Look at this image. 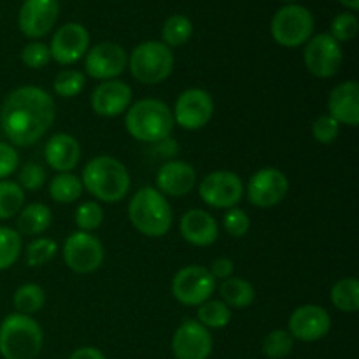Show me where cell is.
<instances>
[{"instance_id": "37", "label": "cell", "mask_w": 359, "mask_h": 359, "mask_svg": "<svg viewBox=\"0 0 359 359\" xmlns=\"http://www.w3.org/2000/svg\"><path fill=\"white\" fill-rule=\"evenodd\" d=\"M359 32V21L356 14L349 13V11H344V13H339L332 20V27H330L328 34L335 39L337 42H349L353 39H356Z\"/></svg>"}, {"instance_id": "47", "label": "cell", "mask_w": 359, "mask_h": 359, "mask_svg": "<svg viewBox=\"0 0 359 359\" xmlns=\"http://www.w3.org/2000/svg\"><path fill=\"white\" fill-rule=\"evenodd\" d=\"M283 2H286V4H297V0H283Z\"/></svg>"}, {"instance_id": "20", "label": "cell", "mask_w": 359, "mask_h": 359, "mask_svg": "<svg viewBox=\"0 0 359 359\" xmlns=\"http://www.w3.org/2000/svg\"><path fill=\"white\" fill-rule=\"evenodd\" d=\"M196 184V170L191 163L182 160H167L156 172V189L165 196L189 195Z\"/></svg>"}, {"instance_id": "41", "label": "cell", "mask_w": 359, "mask_h": 359, "mask_svg": "<svg viewBox=\"0 0 359 359\" xmlns=\"http://www.w3.org/2000/svg\"><path fill=\"white\" fill-rule=\"evenodd\" d=\"M340 135V125L330 114H323L312 123V137L319 144H333Z\"/></svg>"}, {"instance_id": "10", "label": "cell", "mask_w": 359, "mask_h": 359, "mask_svg": "<svg viewBox=\"0 0 359 359\" xmlns=\"http://www.w3.org/2000/svg\"><path fill=\"white\" fill-rule=\"evenodd\" d=\"M198 195L205 205L214 209H233L245 195L241 175L231 170H214L198 184Z\"/></svg>"}, {"instance_id": "42", "label": "cell", "mask_w": 359, "mask_h": 359, "mask_svg": "<svg viewBox=\"0 0 359 359\" xmlns=\"http://www.w3.org/2000/svg\"><path fill=\"white\" fill-rule=\"evenodd\" d=\"M20 167V154L16 147L9 142L0 140V181L9 179Z\"/></svg>"}, {"instance_id": "8", "label": "cell", "mask_w": 359, "mask_h": 359, "mask_svg": "<svg viewBox=\"0 0 359 359\" xmlns=\"http://www.w3.org/2000/svg\"><path fill=\"white\" fill-rule=\"evenodd\" d=\"M217 290V280L209 269L202 265L182 266L172 279V297L186 307H200L212 298Z\"/></svg>"}, {"instance_id": "1", "label": "cell", "mask_w": 359, "mask_h": 359, "mask_svg": "<svg viewBox=\"0 0 359 359\" xmlns=\"http://www.w3.org/2000/svg\"><path fill=\"white\" fill-rule=\"evenodd\" d=\"M56 118L51 95L39 86H20L0 105V128L9 144L28 147L48 133Z\"/></svg>"}, {"instance_id": "30", "label": "cell", "mask_w": 359, "mask_h": 359, "mask_svg": "<svg viewBox=\"0 0 359 359\" xmlns=\"http://www.w3.org/2000/svg\"><path fill=\"white\" fill-rule=\"evenodd\" d=\"M196 321L207 330H221L230 325L231 309L221 300H207L198 307Z\"/></svg>"}, {"instance_id": "4", "label": "cell", "mask_w": 359, "mask_h": 359, "mask_svg": "<svg viewBox=\"0 0 359 359\" xmlns=\"http://www.w3.org/2000/svg\"><path fill=\"white\" fill-rule=\"evenodd\" d=\"M126 132L132 139L144 144H154L172 135L174 116L172 109L158 98L137 100L125 112Z\"/></svg>"}, {"instance_id": "44", "label": "cell", "mask_w": 359, "mask_h": 359, "mask_svg": "<svg viewBox=\"0 0 359 359\" xmlns=\"http://www.w3.org/2000/svg\"><path fill=\"white\" fill-rule=\"evenodd\" d=\"M149 146L153 151H158V156L160 158H172L179 151V144L175 142L172 137H167V139L163 140H158V142L149 144ZM172 160H174V158H172Z\"/></svg>"}, {"instance_id": "24", "label": "cell", "mask_w": 359, "mask_h": 359, "mask_svg": "<svg viewBox=\"0 0 359 359\" xmlns=\"http://www.w3.org/2000/svg\"><path fill=\"white\" fill-rule=\"evenodd\" d=\"M53 214L46 203L35 202L30 205H25L18 214L16 231L27 237H39L51 226Z\"/></svg>"}, {"instance_id": "22", "label": "cell", "mask_w": 359, "mask_h": 359, "mask_svg": "<svg viewBox=\"0 0 359 359\" xmlns=\"http://www.w3.org/2000/svg\"><path fill=\"white\" fill-rule=\"evenodd\" d=\"M328 114L340 126H358L359 123V84L349 79L337 84L328 95Z\"/></svg>"}, {"instance_id": "16", "label": "cell", "mask_w": 359, "mask_h": 359, "mask_svg": "<svg viewBox=\"0 0 359 359\" xmlns=\"http://www.w3.org/2000/svg\"><path fill=\"white\" fill-rule=\"evenodd\" d=\"M60 16L58 0H25L18 13V28L32 41L51 34Z\"/></svg>"}, {"instance_id": "39", "label": "cell", "mask_w": 359, "mask_h": 359, "mask_svg": "<svg viewBox=\"0 0 359 359\" xmlns=\"http://www.w3.org/2000/svg\"><path fill=\"white\" fill-rule=\"evenodd\" d=\"M21 62H23L28 69H44V67L51 62L49 46L41 41H30L23 49H21Z\"/></svg>"}, {"instance_id": "32", "label": "cell", "mask_w": 359, "mask_h": 359, "mask_svg": "<svg viewBox=\"0 0 359 359\" xmlns=\"http://www.w3.org/2000/svg\"><path fill=\"white\" fill-rule=\"evenodd\" d=\"M23 238L14 228L0 226V272L11 269L20 259Z\"/></svg>"}, {"instance_id": "2", "label": "cell", "mask_w": 359, "mask_h": 359, "mask_svg": "<svg viewBox=\"0 0 359 359\" xmlns=\"http://www.w3.org/2000/svg\"><path fill=\"white\" fill-rule=\"evenodd\" d=\"M81 182L97 202L105 203L121 202L132 186L130 172L125 163L109 154H100L88 161L81 174Z\"/></svg>"}, {"instance_id": "15", "label": "cell", "mask_w": 359, "mask_h": 359, "mask_svg": "<svg viewBox=\"0 0 359 359\" xmlns=\"http://www.w3.org/2000/svg\"><path fill=\"white\" fill-rule=\"evenodd\" d=\"M90 41V32L84 25L74 21L62 25L51 37L49 44L51 60L63 67L74 65L86 56Z\"/></svg>"}, {"instance_id": "46", "label": "cell", "mask_w": 359, "mask_h": 359, "mask_svg": "<svg viewBox=\"0 0 359 359\" xmlns=\"http://www.w3.org/2000/svg\"><path fill=\"white\" fill-rule=\"evenodd\" d=\"M349 13H356L359 11V0H339Z\"/></svg>"}, {"instance_id": "23", "label": "cell", "mask_w": 359, "mask_h": 359, "mask_svg": "<svg viewBox=\"0 0 359 359\" xmlns=\"http://www.w3.org/2000/svg\"><path fill=\"white\" fill-rule=\"evenodd\" d=\"M44 158L48 167L58 174L72 172L81 161V144L70 133H55L44 146Z\"/></svg>"}, {"instance_id": "29", "label": "cell", "mask_w": 359, "mask_h": 359, "mask_svg": "<svg viewBox=\"0 0 359 359\" xmlns=\"http://www.w3.org/2000/svg\"><path fill=\"white\" fill-rule=\"evenodd\" d=\"M46 304V293L39 284L27 283L21 284L13 297V305L16 309L18 314L32 316L37 314Z\"/></svg>"}, {"instance_id": "43", "label": "cell", "mask_w": 359, "mask_h": 359, "mask_svg": "<svg viewBox=\"0 0 359 359\" xmlns=\"http://www.w3.org/2000/svg\"><path fill=\"white\" fill-rule=\"evenodd\" d=\"M233 270H235V265L233 262H231L230 258H226V256H221V258H216L212 263H210V269L209 272L212 273V277L216 280H224L228 279V277L233 276Z\"/></svg>"}, {"instance_id": "3", "label": "cell", "mask_w": 359, "mask_h": 359, "mask_svg": "<svg viewBox=\"0 0 359 359\" xmlns=\"http://www.w3.org/2000/svg\"><path fill=\"white\" fill-rule=\"evenodd\" d=\"M128 219L140 235L160 238L170 231L174 224V210L167 196L153 186H146L130 198Z\"/></svg>"}, {"instance_id": "28", "label": "cell", "mask_w": 359, "mask_h": 359, "mask_svg": "<svg viewBox=\"0 0 359 359\" xmlns=\"http://www.w3.org/2000/svg\"><path fill=\"white\" fill-rule=\"evenodd\" d=\"M193 37V21L186 14H172L161 27V42L168 48L184 46Z\"/></svg>"}, {"instance_id": "25", "label": "cell", "mask_w": 359, "mask_h": 359, "mask_svg": "<svg viewBox=\"0 0 359 359\" xmlns=\"http://www.w3.org/2000/svg\"><path fill=\"white\" fill-rule=\"evenodd\" d=\"M219 294L223 304H226L230 309H237V311L248 309L256 298L255 286L249 280L233 276L219 284Z\"/></svg>"}, {"instance_id": "38", "label": "cell", "mask_w": 359, "mask_h": 359, "mask_svg": "<svg viewBox=\"0 0 359 359\" xmlns=\"http://www.w3.org/2000/svg\"><path fill=\"white\" fill-rule=\"evenodd\" d=\"M46 168L37 161H28L21 167L16 182L23 191H37L46 184Z\"/></svg>"}, {"instance_id": "26", "label": "cell", "mask_w": 359, "mask_h": 359, "mask_svg": "<svg viewBox=\"0 0 359 359\" xmlns=\"http://www.w3.org/2000/svg\"><path fill=\"white\" fill-rule=\"evenodd\" d=\"M330 300L333 307L346 314L359 311V280L356 277H344L333 284L330 291Z\"/></svg>"}, {"instance_id": "14", "label": "cell", "mask_w": 359, "mask_h": 359, "mask_svg": "<svg viewBox=\"0 0 359 359\" xmlns=\"http://www.w3.org/2000/svg\"><path fill=\"white\" fill-rule=\"evenodd\" d=\"M128 67V53L116 42L104 41L88 49L84 56V70L97 81L118 79Z\"/></svg>"}, {"instance_id": "9", "label": "cell", "mask_w": 359, "mask_h": 359, "mask_svg": "<svg viewBox=\"0 0 359 359\" xmlns=\"http://www.w3.org/2000/svg\"><path fill=\"white\" fill-rule=\"evenodd\" d=\"M62 255L65 265L79 276L97 272L105 258L102 242L93 233L81 230L74 231L65 238Z\"/></svg>"}, {"instance_id": "48", "label": "cell", "mask_w": 359, "mask_h": 359, "mask_svg": "<svg viewBox=\"0 0 359 359\" xmlns=\"http://www.w3.org/2000/svg\"><path fill=\"white\" fill-rule=\"evenodd\" d=\"M0 20H2V14H0Z\"/></svg>"}, {"instance_id": "19", "label": "cell", "mask_w": 359, "mask_h": 359, "mask_svg": "<svg viewBox=\"0 0 359 359\" xmlns=\"http://www.w3.org/2000/svg\"><path fill=\"white\" fill-rule=\"evenodd\" d=\"M132 88L119 79L102 81L90 98L91 109L100 118H118L132 105Z\"/></svg>"}, {"instance_id": "27", "label": "cell", "mask_w": 359, "mask_h": 359, "mask_svg": "<svg viewBox=\"0 0 359 359\" xmlns=\"http://www.w3.org/2000/svg\"><path fill=\"white\" fill-rule=\"evenodd\" d=\"M83 182L79 175L72 172H63V174L55 175L49 182V196L56 203H74L83 195Z\"/></svg>"}, {"instance_id": "17", "label": "cell", "mask_w": 359, "mask_h": 359, "mask_svg": "<svg viewBox=\"0 0 359 359\" xmlns=\"http://www.w3.org/2000/svg\"><path fill=\"white\" fill-rule=\"evenodd\" d=\"M212 347L210 330L196 319H184L172 337V354L175 359H209Z\"/></svg>"}, {"instance_id": "35", "label": "cell", "mask_w": 359, "mask_h": 359, "mask_svg": "<svg viewBox=\"0 0 359 359\" xmlns=\"http://www.w3.org/2000/svg\"><path fill=\"white\" fill-rule=\"evenodd\" d=\"M294 340L287 330H272L263 340V353L269 359H284L293 353Z\"/></svg>"}, {"instance_id": "7", "label": "cell", "mask_w": 359, "mask_h": 359, "mask_svg": "<svg viewBox=\"0 0 359 359\" xmlns=\"http://www.w3.org/2000/svg\"><path fill=\"white\" fill-rule=\"evenodd\" d=\"M314 14L300 4H286L270 21V35L283 48H302L314 35Z\"/></svg>"}, {"instance_id": "31", "label": "cell", "mask_w": 359, "mask_h": 359, "mask_svg": "<svg viewBox=\"0 0 359 359\" xmlns=\"http://www.w3.org/2000/svg\"><path fill=\"white\" fill-rule=\"evenodd\" d=\"M25 207V191L16 181H0V221L18 216Z\"/></svg>"}, {"instance_id": "5", "label": "cell", "mask_w": 359, "mask_h": 359, "mask_svg": "<svg viewBox=\"0 0 359 359\" xmlns=\"http://www.w3.org/2000/svg\"><path fill=\"white\" fill-rule=\"evenodd\" d=\"M44 346L41 325L32 316L7 314L0 323V356L4 359H35Z\"/></svg>"}, {"instance_id": "6", "label": "cell", "mask_w": 359, "mask_h": 359, "mask_svg": "<svg viewBox=\"0 0 359 359\" xmlns=\"http://www.w3.org/2000/svg\"><path fill=\"white\" fill-rule=\"evenodd\" d=\"M175 56L161 41H144L128 55V69L135 81L142 84H160L170 77Z\"/></svg>"}, {"instance_id": "36", "label": "cell", "mask_w": 359, "mask_h": 359, "mask_svg": "<svg viewBox=\"0 0 359 359\" xmlns=\"http://www.w3.org/2000/svg\"><path fill=\"white\" fill-rule=\"evenodd\" d=\"M104 207L100 205V202L97 200H88V202H83L76 209V214H74V219H76L77 228L81 231H95L97 228H100V224L104 223Z\"/></svg>"}, {"instance_id": "12", "label": "cell", "mask_w": 359, "mask_h": 359, "mask_svg": "<svg viewBox=\"0 0 359 359\" xmlns=\"http://www.w3.org/2000/svg\"><path fill=\"white\" fill-rule=\"evenodd\" d=\"M245 193L251 205L258 209H272L290 193V179L279 168L263 167L249 177Z\"/></svg>"}, {"instance_id": "18", "label": "cell", "mask_w": 359, "mask_h": 359, "mask_svg": "<svg viewBox=\"0 0 359 359\" xmlns=\"http://www.w3.org/2000/svg\"><path fill=\"white\" fill-rule=\"evenodd\" d=\"M332 330V318L321 305H300L293 311L287 321V332L293 340L300 342H318L325 339Z\"/></svg>"}, {"instance_id": "40", "label": "cell", "mask_w": 359, "mask_h": 359, "mask_svg": "<svg viewBox=\"0 0 359 359\" xmlns=\"http://www.w3.org/2000/svg\"><path fill=\"white\" fill-rule=\"evenodd\" d=\"M223 228L226 230L228 235L235 238L244 237L245 233L251 228V219H249L248 212L238 207H233V209H228L223 216Z\"/></svg>"}, {"instance_id": "13", "label": "cell", "mask_w": 359, "mask_h": 359, "mask_svg": "<svg viewBox=\"0 0 359 359\" xmlns=\"http://www.w3.org/2000/svg\"><path fill=\"white\" fill-rule=\"evenodd\" d=\"M212 114L214 100L209 91L202 88H188L182 91L172 109L175 125L188 132H196L209 125Z\"/></svg>"}, {"instance_id": "45", "label": "cell", "mask_w": 359, "mask_h": 359, "mask_svg": "<svg viewBox=\"0 0 359 359\" xmlns=\"http://www.w3.org/2000/svg\"><path fill=\"white\" fill-rule=\"evenodd\" d=\"M69 359H107V358H105L104 353H102L100 349H97V347L86 346L74 351Z\"/></svg>"}, {"instance_id": "33", "label": "cell", "mask_w": 359, "mask_h": 359, "mask_svg": "<svg viewBox=\"0 0 359 359\" xmlns=\"http://www.w3.org/2000/svg\"><path fill=\"white\" fill-rule=\"evenodd\" d=\"M86 86V74L76 69H63L53 81V91L62 98H74Z\"/></svg>"}, {"instance_id": "11", "label": "cell", "mask_w": 359, "mask_h": 359, "mask_svg": "<svg viewBox=\"0 0 359 359\" xmlns=\"http://www.w3.org/2000/svg\"><path fill=\"white\" fill-rule=\"evenodd\" d=\"M342 44L330 34L312 35L304 46V63L309 72L318 79H330L337 76L342 67Z\"/></svg>"}, {"instance_id": "34", "label": "cell", "mask_w": 359, "mask_h": 359, "mask_svg": "<svg viewBox=\"0 0 359 359\" xmlns=\"http://www.w3.org/2000/svg\"><path fill=\"white\" fill-rule=\"evenodd\" d=\"M58 252V244L48 237H35L25 251V259L27 265L35 269V266H44L51 262Z\"/></svg>"}, {"instance_id": "21", "label": "cell", "mask_w": 359, "mask_h": 359, "mask_svg": "<svg viewBox=\"0 0 359 359\" xmlns=\"http://www.w3.org/2000/svg\"><path fill=\"white\" fill-rule=\"evenodd\" d=\"M179 230L188 244L196 248H209L219 237V224L216 217L203 209H189L179 221Z\"/></svg>"}]
</instances>
